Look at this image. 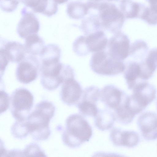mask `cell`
<instances>
[{
    "instance_id": "1",
    "label": "cell",
    "mask_w": 157,
    "mask_h": 157,
    "mask_svg": "<svg viewBox=\"0 0 157 157\" xmlns=\"http://www.w3.org/2000/svg\"><path fill=\"white\" fill-rule=\"evenodd\" d=\"M55 111V107L50 101H43L36 105L26 120L29 133L33 140L40 141L48 138L51 134L49 123Z\"/></svg>"
},
{
    "instance_id": "2",
    "label": "cell",
    "mask_w": 157,
    "mask_h": 157,
    "mask_svg": "<svg viewBox=\"0 0 157 157\" xmlns=\"http://www.w3.org/2000/svg\"><path fill=\"white\" fill-rule=\"evenodd\" d=\"M92 134V129L87 121L82 115L74 114L70 115L66 120L62 139L67 146L75 148L88 141Z\"/></svg>"
},
{
    "instance_id": "3",
    "label": "cell",
    "mask_w": 157,
    "mask_h": 157,
    "mask_svg": "<svg viewBox=\"0 0 157 157\" xmlns=\"http://www.w3.org/2000/svg\"><path fill=\"white\" fill-rule=\"evenodd\" d=\"M59 59H54L41 61L40 82L43 87L48 90H56L66 79L64 64Z\"/></svg>"
},
{
    "instance_id": "4",
    "label": "cell",
    "mask_w": 157,
    "mask_h": 157,
    "mask_svg": "<svg viewBox=\"0 0 157 157\" xmlns=\"http://www.w3.org/2000/svg\"><path fill=\"white\" fill-rule=\"evenodd\" d=\"M92 70L98 75L114 76L124 71L126 66L123 61L112 57L108 52L104 50L95 52L90 61Z\"/></svg>"
},
{
    "instance_id": "5",
    "label": "cell",
    "mask_w": 157,
    "mask_h": 157,
    "mask_svg": "<svg viewBox=\"0 0 157 157\" xmlns=\"http://www.w3.org/2000/svg\"><path fill=\"white\" fill-rule=\"evenodd\" d=\"M98 3L96 10L102 28L113 33L121 30L125 19L121 10L114 4Z\"/></svg>"
},
{
    "instance_id": "6",
    "label": "cell",
    "mask_w": 157,
    "mask_h": 157,
    "mask_svg": "<svg viewBox=\"0 0 157 157\" xmlns=\"http://www.w3.org/2000/svg\"><path fill=\"white\" fill-rule=\"evenodd\" d=\"M11 101V111L13 117L17 121L26 120L33 104L32 93L25 88H18L12 93Z\"/></svg>"
},
{
    "instance_id": "7",
    "label": "cell",
    "mask_w": 157,
    "mask_h": 157,
    "mask_svg": "<svg viewBox=\"0 0 157 157\" xmlns=\"http://www.w3.org/2000/svg\"><path fill=\"white\" fill-rule=\"evenodd\" d=\"M132 90L133 93L130 95V98L139 113L143 111L156 97L155 87L146 81L138 83Z\"/></svg>"
},
{
    "instance_id": "8",
    "label": "cell",
    "mask_w": 157,
    "mask_h": 157,
    "mask_svg": "<svg viewBox=\"0 0 157 157\" xmlns=\"http://www.w3.org/2000/svg\"><path fill=\"white\" fill-rule=\"evenodd\" d=\"M39 67L38 59L35 56L29 55L18 63L16 71V78L21 83H30L37 78Z\"/></svg>"
},
{
    "instance_id": "9",
    "label": "cell",
    "mask_w": 157,
    "mask_h": 157,
    "mask_svg": "<svg viewBox=\"0 0 157 157\" xmlns=\"http://www.w3.org/2000/svg\"><path fill=\"white\" fill-rule=\"evenodd\" d=\"M114 34L108 43V52L114 58L123 61L129 55V39L121 30Z\"/></svg>"
},
{
    "instance_id": "10",
    "label": "cell",
    "mask_w": 157,
    "mask_h": 157,
    "mask_svg": "<svg viewBox=\"0 0 157 157\" xmlns=\"http://www.w3.org/2000/svg\"><path fill=\"white\" fill-rule=\"evenodd\" d=\"M22 17L17 28V32L20 37L25 39L29 36L37 34L40 27L39 21L33 13L24 8L21 12Z\"/></svg>"
},
{
    "instance_id": "11",
    "label": "cell",
    "mask_w": 157,
    "mask_h": 157,
    "mask_svg": "<svg viewBox=\"0 0 157 157\" xmlns=\"http://www.w3.org/2000/svg\"><path fill=\"white\" fill-rule=\"evenodd\" d=\"M137 123L144 138L147 141L157 138V114L147 111L142 113L138 117Z\"/></svg>"
},
{
    "instance_id": "12",
    "label": "cell",
    "mask_w": 157,
    "mask_h": 157,
    "mask_svg": "<svg viewBox=\"0 0 157 157\" xmlns=\"http://www.w3.org/2000/svg\"><path fill=\"white\" fill-rule=\"evenodd\" d=\"M83 91L81 85L74 78H70L63 82L60 97L64 103L68 105H72L79 102Z\"/></svg>"
},
{
    "instance_id": "13",
    "label": "cell",
    "mask_w": 157,
    "mask_h": 157,
    "mask_svg": "<svg viewBox=\"0 0 157 157\" xmlns=\"http://www.w3.org/2000/svg\"><path fill=\"white\" fill-rule=\"evenodd\" d=\"M110 138L114 145L128 147H135L140 141L139 135L136 132L133 131L123 130L116 127L111 130Z\"/></svg>"
},
{
    "instance_id": "14",
    "label": "cell",
    "mask_w": 157,
    "mask_h": 157,
    "mask_svg": "<svg viewBox=\"0 0 157 157\" xmlns=\"http://www.w3.org/2000/svg\"><path fill=\"white\" fill-rule=\"evenodd\" d=\"M127 94L123 91L113 85H108L101 91V101L109 109H115Z\"/></svg>"
},
{
    "instance_id": "15",
    "label": "cell",
    "mask_w": 157,
    "mask_h": 157,
    "mask_svg": "<svg viewBox=\"0 0 157 157\" xmlns=\"http://www.w3.org/2000/svg\"><path fill=\"white\" fill-rule=\"evenodd\" d=\"M27 7L34 12L40 13L48 17L55 15L58 10L56 4L53 0H20Z\"/></svg>"
},
{
    "instance_id": "16",
    "label": "cell",
    "mask_w": 157,
    "mask_h": 157,
    "mask_svg": "<svg viewBox=\"0 0 157 157\" xmlns=\"http://www.w3.org/2000/svg\"><path fill=\"white\" fill-rule=\"evenodd\" d=\"M85 42L89 53L104 50L108 43V40L104 33L99 30L85 36Z\"/></svg>"
},
{
    "instance_id": "17",
    "label": "cell",
    "mask_w": 157,
    "mask_h": 157,
    "mask_svg": "<svg viewBox=\"0 0 157 157\" xmlns=\"http://www.w3.org/2000/svg\"><path fill=\"white\" fill-rule=\"evenodd\" d=\"M0 51L9 61L18 63L25 57L26 53L24 45L16 41H9L1 48Z\"/></svg>"
},
{
    "instance_id": "18",
    "label": "cell",
    "mask_w": 157,
    "mask_h": 157,
    "mask_svg": "<svg viewBox=\"0 0 157 157\" xmlns=\"http://www.w3.org/2000/svg\"><path fill=\"white\" fill-rule=\"evenodd\" d=\"M124 71V76L128 89L132 90L138 83L145 81L141 79V70L139 62H128Z\"/></svg>"
},
{
    "instance_id": "19",
    "label": "cell",
    "mask_w": 157,
    "mask_h": 157,
    "mask_svg": "<svg viewBox=\"0 0 157 157\" xmlns=\"http://www.w3.org/2000/svg\"><path fill=\"white\" fill-rule=\"evenodd\" d=\"M145 6L132 0H122L120 4V10L125 19L140 18Z\"/></svg>"
},
{
    "instance_id": "20",
    "label": "cell",
    "mask_w": 157,
    "mask_h": 157,
    "mask_svg": "<svg viewBox=\"0 0 157 157\" xmlns=\"http://www.w3.org/2000/svg\"><path fill=\"white\" fill-rule=\"evenodd\" d=\"M128 95H127L120 105L114 110L115 120L121 124H126L132 122L135 115L131 110L128 103Z\"/></svg>"
},
{
    "instance_id": "21",
    "label": "cell",
    "mask_w": 157,
    "mask_h": 157,
    "mask_svg": "<svg viewBox=\"0 0 157 157\" xmlns=\"http://www.w3.org/2000/svg\"><path fill=\"white\" fill-rule=\"evenodd\" d=\"M90 7L88 2L84 3L72 1L67 5L66 12L70 18L76 20L83 18L89 13Z\"/></svg>"
},
{
    "instance_id": "22",
    "label": "cell",
    "mask_w": 157,
    "mask_h": 157,
    "mask_svg": "<svg viewBox=\"0 0 157 157\" xmlns=\"http://www.w3.org/2000/svg\"><path fill=\"white\" fill-rule=\"evenodd\" d=\"M94 118L95 126L102 131L110 129L115 121L114 113L107 109L99 110Z\"/></svg>"
},
{
    "instance_id": "23",
    "label": "cell",
    "mask_w": 157,
    "mask_h": 157,
    "mask_svg": "<svg viewBox=\"0 0 157 157\" xmlns=\"http://www.w3.org/2000/svg\"><path fill=\"white\" fill-rule=\"evenodd\" d=\"M25 39L24 46L26 53L34 56L40 55L45 46L43 38L37 34H34Z\"/></svg>"
},
{
    "instance_id": "24",
    "label": "cell",
    "mask_w": 157,
    "mask_h": 157,
    "mask_svg": "<svg viewBox=\"0 0 157 157\" xmlns=\"http://www.w3.org/2000/svg\"><path fill=\"white\" fill-rule=\"evenodd\" d=\"M81 28L85 35L101 30L102 28L98 14H91L82 21Z\"/></svg>"
},
{
    "instance_id": "25",
    "label": "cell",
    "mask_w": 157,
    "mask_h": 157,
    "mask_svg": "<svg viewBox=\"0 0 157 157\" xmlns=\"http://www.w3.org/2000/svg\"><path fill=\"white\" fill-rule=\"evenodd\" d=\"M148 49V46L145 41L141 40H137L130 46L129 55L135 59L140 60L141 61L145 59Z\"/></svg>"
},
{
    "instance_id": "26",
    "label": "cell",
    "mask_w": 157,
    "mask_h": 157,
    "mask_svg": "<svg viewBox=\"0 0 157 157\" xmlns=\"http://www.w3.org/2000/svg\"><path fill=\"white\" fill-rule=\"evenodd\" d=\"M77 104L79 112L84 116L95 117L99 111L96 104L80 100Z\"/></svg>"
},
{
    "instance_id": "27",
    "label": "cell",
    "mask_w": 157,
    "mask_h": 157,
    "mask_svg": "<svg viewBox=\"0 0 157 157\" xmlns=\"http://www.w3.org/2000/svg\"><path fill=\"white\" fill-rule=\"evenodd\" d=\"M101 91L98 87L90 86L86 88L83 91L81 100L96 104L100 97Z\"/></svg>"
},
{
    "instance_id": "28",
    "label": "cell",
    "mask_w": 157,
    "mask_h": 157,
    "mask_svg": "<svg viewBox=\"0 0 157 157\" xmlns=\"http://www.w3.org/2000/svg\"><path fill=\"white\" fill-rule=\"evenodd\" d=\"M12 134L15 138L21 139L26 137L29 133L26 120L24 121H16L11 128Z\"/></svg>"
},
{
    "instance_id": "29",
    "label": "cell",
    "mask_w": 157,
    "mask_h": 157,
    "mask_svg": "<svg viewBox=\"0 0 157 157\" xmlns=\"http://www.w3.org/2000/svg\"><path fill=\"white\" fill-rule=\"evenodd\" d=\"M140 18L149 25H155L157 24V10L146 6Z\"/></svg>"
},
{
    "instance_id": "30",
    "label": "cell",
    "mask_w": 157,
    "mask_h": 157,
    "mask_svg": "<svg viewBox=\"0 0 157 157\" xmlns=\"http://www.w3.org/2000/svg\"><path fill=\"white\" fill-rule=\"evenodd\" d=\"M84 36H78L73 43V50L77 55L79 56H85L89 53L85 43Z\"/></svg>"
},
{
    "instance_id": "31",
    "label": "cell",
    "mask_w": 157,
    "mask_h": 157,
    "mask_svg": "<svg viewBox=\"0 0 157 157\" xmlns=\"http://www.w3.org/2000/svg\"><path fill=\"white\" fill-rule=\"evenodd\" d=\"M24 156H46L44 153L37 144L31 143L28 145L21 152Z\"/></svg>"
},
{
    "instance_id": "32",
    "label": "cell",
    "mask_w": 157,
    "mask_h": 157,
    "mask_svg": "<svg viewBox=\"0 0 157 157\" xmlns=\"http://www.w3.org/2000/svg\"><path fill=\"white\" fill-rule=\"evenodd\" d=\"M144 61L148 67L154 72L157 68V48H153L149 52Z\"/></svg>"
},
{
    "instance_id": "33",
    "label": "cell",
    "mask_w": 157,
    "mask_h": 157,
    "mask_svg": "<svg viewBox=\"0 0 157 157\" xmlns=\"http://www.w3.org/2000/svg\"><path fill=\"white\" fill-rule=\"evenodd\" d=\"M19 2V0H0L1 8L4 12H12L16 9Z\"/></svg>"
},
{
    "instance_id": "34",
    "label": "cell",
    "mask_w": 157,
    "mask_h": 157,
    "mask_svg": "<svg viewBox=\"0 0 157 157\" xmlns=\"http://www.w3.org/2000/svg\"><path fill=\"white\" fill-rule=\"evenodd\" d=\"M1 113L6 111L9 106L10 97L8 94L3 90L0 91Z\"/></svg>"
},
{
    "instance_id": "35",
    "label": "cell",
    "mask_w": 157,
    "mask_h": 157,
    "mask_svg": "<svg viewBox=\"0 0 157 157\" xmlns=\"http://www.w3.org/2000/svg\"><path fill=\"white\" fill-rule=\"evenodd\" d=\"M149 4V6L157 10V0H146Z\"/></svg>"
},
{
    "instance_id": "36",
    "label": "cell",
    "mask_w": 157,
    "mask_h": 157,
    "mask_svg": "<svg viewBox=\"0 0 157 157\" xmlns=\"http://www.w3.org/2000/svg\"><path fill=\"white\" fill-rule=\"evenodd\" d=\"M56 3L61 4L67 2L68 0H53Z\"/></svg>"
},
{
    "instance_id": "37",
    "label": "cell",
    "mask_w": 157,
    "mask_h": 157,
    "mask_svg": "<svg viewBox=\"0 0 157 157\" xmlns=\"http://www.w3.org/2000/svg\"><path fill=\"white\" fill-rule=\"evenodd\" d=\"M100 0L101 1H102V0ZM107 0L109 1H117V2H118V1L121 2L122 0Z\"/></svg>"
},
{
    "instance_id": "38",
    "label": "cell",
    "mask_w": 157,
    "mask_h": 157,
    "mask_svg": "<svg viewBox=\"0 0 157 157\" xmlns=\"http://www.w3.org/2000/svg\"><path fill=\"white\" fill-rule=\"evenodd\" d=\"M156 106H157V103H156Z\"/></svg>"
}]
</instances>
